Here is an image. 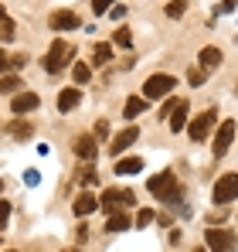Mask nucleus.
I'll return each instance as SVG.
<instances>
[{"label": "nucleus", "instance_id": "33", "mask_svg": "<svg viewBox=\"0 0 238 252\" xmlns=\"http://www.w3.org/2000/svg\"><path fill=\"white\" fill-rule=\"evenodd\" d=\"M235 92H238V85H235Z\"/></svg>", "mask_w": 238, "mask_h": 252}, {"label": "nucleus", "instance_id": "10", "mask_svg": "<svg viewBox=\"0 0 238 252\" xmlns=\"http://www.w3.org/2000/svg\"><path fill=\"white\" fill-rule=\"evenodd\" d=\"M10 109H14L17 116L34 113V109H38V95H34V92H17V95L10 99Z\"/></svg>", "mask_w": 238, "mask_h": 252}, {"label": "nucleus", "instance_id": "27", "mask_svg": "<svg viewBox=\"0 0 238 252\" xmlns=\"http://www.w3.org/2000/svg\"><path fill=\"white\" fill-rule=\"evenodd\" d=\"M109 7H113V0H95V3H92V10H95L99 17H102V14H106Z\"/></svg>", "mask_w": 238, "mask_h": 252}, {"label": "nucleus", "instance_id": "19", "mask_svg": "<svg viewBox=\"0 0 238 252\" xmlns=\"http://www.w3.org/2000/svg\"><path fill=\"white\" fill-rule=\"evenodd\" d=\"M92 58H95V65H106V62H113V44H95L92 48Z\"/></svg>", "mask_w": 238, "mask_h": 252}, {"label": "nucleus", "instance_id": "30", "mask_svg": "<svg viewBox=\"0 0 238 252\" xmlns=\"http://www.w3.org/2000/svg\"><path fill=\"white\" fill-rule=\"evenodd\" d=\"M232 10H235V0H221L218 3V14H232Z\"/></svg>", "mask_w": 238, "mask_h": 252}, {"label": "nucleus", "instance_id": "12", "mask_svg": "<svg viewBox=\"0 0 238 252\" xmlns=\"http://www.w3.org/2000/svg\"><path fill=\"white\" fill-rule=\"evenodd\" d=\"M51 28H55V31H75V28H79V14H72V10H55V14H51Z\"/></svg>", "mask_w": 238, "mask_h": 252}, {"label": "nucleus", "instance_id": "15", "mask_svg": "<svg viewBox=\"0 0 238 252\" xmlns=\"http://www.w3.org/2000/svg\"><path fill=\"white\" fill-rule=\"evenodd\" d=\"M184 126H187V99H180L177 109L170 113V129H174V133H180Z\"/></svg>", "mask_w": 238, "mask_h": 252}, {"label": "nucleus", "instance_id": "21", "mask_svg": "<svg viewBox=\"0 0 238 252\" xmlns=\"http://www.w3.org/2000/svg\"><path fill=\"white\" fill-rule=\"evenodd\" d=\"M184 10H187V0H170L167 3V17H174V21L184 17Z\"/></svg>", "mask_w": 238, "mask_h": 252}, {"label": "nucleus", "instance_id": "2", "mask_svg": "<svg viewBox=\"0 0 238 252\" xmlns=\"http://www.w3.org/2000/svg\"><path fill=\"white\" fill-rule=\"evenodd\" d=\"M72 58H75V48H72V44H68V41H55L51 48H48V55H44V62H41V65H44V72H48V75H58V72H65V68H68V62H72Z\"/></svg>", "mask_w": 238, "mask_h": 252}, {"label": "nucleus", "instance_id": "9", "mask_svg": "<svg viewBox=\"0 0 238 252\" xmlns=\"http://www.w3.org/2000/svg\"><path fill=\"white\" fill-rule=\"evenodd\" d=\"M136 136H140V129H136V126H126L122 133H116V136H113L109 154H122V150H129V147L136 143Z\"/></svg>", "mask_w": 238, "mask_h": 252}, {"label": "nucleus", "instance_id": "16", "mask_svg": "<svg viewBox=\"0 0 238 252\" xmlns=\"http://www.w3.org/2000/svg\"><path fill=\"white\" fill-rule=\"evenodd\" d=\"M79 99H82L79 89H65V92L58 95V109H61V113H68V109H75V106H79Z\"/></svg>", "mask_w": 238, "mask_h": 252}, {"label": "nucleus", "instance_id": "13", "mask_svg": "<svg viewBox=\"0 0 238 252\" xmlns=\"http://www.w3.org/2000/svg\"><path fill=\"white\" fill-rule=\"evenodd\" d=\"M99 205H102V201H99L95 194H89V191H85V194H79V198H75V215H82V218H85V215H92Z\"/></svg>", "mask_w": 238, "mask_h": 252}, {"label": "nucleus", "instance_id": "1", "mask_svg": "<svg viewBox=\"0 0 238 252\" xmlns=\"http://www.w3.org/2000/svg\"><path fill=\"white\" fill-rule=\"evenodd\" d=\"M147 188H150V194H157L163 205H177L180 201V181H177L174 170H160L157 177L147 181Z\"/></svg>", "mask_w": 238, "mask_h": 252}, {"label": "nucleus", "instance_id": "25", "mask_svg": "<svg viewBox=\"0 0 238 252\" xmlns=\"http://www.w3.org/2000/svg\"><path fill=\"white\" fill-rule=\"evenodd\" d=\"M0 38H3V41H14V21H10L7 14H3V34H0Z\"/></svg>", "mask_w": 238, "mask_h": 252}, {"label": "nucleus", "instance_id": "14", "mask_svg": "<svg viewBox=\"0 0 238 252\" xmlns=\"http://www.w3.org/2000/svg\"><path fill=\"white\" fill-rule=\"evenodd\" d=\"M198 62H201V68H204V72H211V68H218V65H221V51H218V48H201Z\"/></svg>", "mask_w": 238, "mask_h": 252}, {"label": "nucleus", "instance_id": "23", "mask_svg": "<svg viewBox=\"0 0 238 252\" xmlns=\"http://www.w3.org/2000/svg\"><path fill=\"white\" fill-rule=\"evenodd\" d=\"M109 232H122V228H129V218L126 215H109V225H106Z\"/></svg>", "mask_w": 238, "mask_h": 252}, {"label": "nucleus", "instance_id": "8", "mask_svg": "<svg viewBox=\"0 0 238 252\" xmlns=\"http://www.w3.org/2000/svg\"><path fill=\"white\" fill-rule=\"evenodd\" d=\"M232 140H235V120H225V123L218 126V133H214V143H211L214 157H225L228 147H232Z\"/></svg>", "mask_w": 238, "mask_h": 252}, {"label": "nucleus", "instance_id": "28", "mask_svg": "<svg viewBox=\"0 0 238 252\" xmlns=\"http://www.w3.org/2000/svg\"><path fill=\"white\" fill-rule=\"evenodd\" d=\"M136 221H140V225H150V221H153V211H150V208H143L140 215H136Z\"/></svg>", "mask_w": 238, "mask_h": 252}, {"label": "nucleus", "instance_id": "24", "mask_svg": "<svg viewBox=\"0 0 238 252\" xmlns=\"http://www.w3.org/2000/svg\"><path fill=\"white\" fill-rule=\"evenodd\" d=\"M113 41H116L119 48H133V31H129V28H119V31H116V38H113Z\"/></svg>", "mask_w": 238, "mask_h": 252}, {"label": "nucleus", "instance_id": "6", "mask_svg": "<svg viewBox=\"0 0 238 252\" xmlns=\"http://www.w3.org/2000/svg\"><path fill=\"white\" fill-rule=\"evenodd\" d=\"M214 116H218L214 109H204L201 116H194V123L187 126V136H191L194 143H204V140H208V133H211V126H214Z\"/></svg>", "mask_w": 238, "mask_h": 252}, {"label": "nucleus", "instance_id": "26", "mask_svg": "<svg viewBox=\"0 0 238 252\" xmlns=\"http://www.w3.org/2000/svg\"><path fill=\"white\" fill-rule=\"evenodd\" d=\"M14 89H21V82H17L10 72H7V75H3V92H14Z\"/></svg>", "mask_w": 238, "mask_h": 252}, {"label": "nucleus", "instance_id": "34", "mask_svg": "<svg viewBox=\"0 0 238 252\" xmlns=\"http://www.w3.org/2000/svg\"><path fill=\"white\" fill-rule=\"evenodd\" d=\"M7 252H10V249H7Z\"/></svg>", "mask_w": 238, "mask_h": 252}, {"label": "nucleus", "instance_id": "5", "mask_svg": "<svg viewBox=\"0 0 238 252\" xmlns=\"http://www.w3.org/2000/svg\"><path fill=\"white\" fill-rule=\"evenodd\" d=\"M174 85H177L174 75H150V79L143 82V95H147V99H163V95L174 92Z\"/></svg>", "mask_w": 238, "mask_h": 252}, {"label": "nucleus", "instance_id": "4", "mask_svg": "<svg viewBox=\"0 0 238 252\" xmlns=\"http://www.w3.org/2000/svg\"><path fill=\"white\" fill-rule=\"evenodd\" d=\"M204 242H208L211 252H235V232H228V228H208Z\"/></svg>", "mask_w": 238, "mask_h": 252}, {"label": "nucleus", "instance_id": "20", "mask_svg": "<svg viewBox=\"0 0 238 252\" xmlns=\"http://www.w3.org/2000/svg\"><path fill=\"white\" fill-rule=\"evenodd\" d=\"M7 133H10V136H17V140H28V136L34 133V126H31V123H21V120H17V123L7 126Z\"/></svg>", "mask_w": 238, "mask_h": 252}, {"label": "nucleus", "instance_id": "22", "mask_svg": "<svg viewBox=\"0 0 238 252\" xmlns=\"http://www.w3.org/2000/svg\"><path fill=\"white\" fill-rule=\"evenodd\" d=\"M72 75H75V85H85L89 82V79H92V68H89V65H75V68H72Z\"/></svg>", "mask_w": 238, "mask_h": 252}, {"label": "nucleus", "instance_id": "31", "mask_svg": "<svg viewBox=\"0 0 238 252\" xmlns=\"http://www.w3.org/2000/svg\"><path fill=\"white\" fill-rule=\"evenodd\" d=\"M187 79H191V82H194V85H201V82H204V68H194V72H191Z\"/></svg>", "mask_w": 238, "mask_h": 252}, {"label": "nucleus", "instance_id": "17", "mask_svg": "<svg viewBox=\"0 0 238 252\" xmlns=\"http://www.w3.org/2000/svg\"><path fill=\"white\" fill-rule=\"evenodd\" d=\"M140 170H143V160H140V157H126V160H119V164H116V174H122V177L140 174Z\"/></svg>", "mask_w": 238, "mask_h": 252}, {"label": "nucleus", "instance_id": "18", "mask_svg": "<svg viewBox=\"0 0 238 252\" xmlns=\"http://www.w3.org/2000/svg\"><path fill=\"white\" fill-rule=\"evenodd\" d=\"M147 102H150L147 95H136V99H129V102H126V120H133V116H140V113L147 109Z\"/></svg>", "mask_w": 238, "mask_h": 252}, {"label": "nucleus", "instance_id": "11", "mask_svg": "<svg viewBox=\"0 0 238 252\" xmlns=\"http://www.w3.org/2000/svg\"><path fill=\"white\" fill-rule=\"evenodd\" d=\"M75 154H79L82 160H95V157H99V143H95V136L82 133L79 140H75Z\"/></svg>", "mask_w": 238, "mask_h": 252}, {"label": "nucleus", "instance_id": "29", "mask_svg": "<svg viewBox=\"0 0 238 252\" xmlns=\"http://www.w3.org/2000/svg\"><path fill=\"white\" fill-rule=\"evenodd\" d=\"M82 181H85V184H95V181H99V177H95V167H85V170H82Z\"/></svg>", "mask_w": 238, "mask_h": 252}, {"label": "nucleus", "instance_id": "3", "mask_svg": "<svg viewBox=\"0 0 238 252\" xmlns=\"http://www.w3.org/2000/svg\"><path fill=\"white\" fill-rule=\"evenodd\" d=\"M102 208H106V215H122L126 208H133V191H126V188H106Z\"/></svg>", "mask_w": 238, "mask_h": 252}, {"label": "nucleus", "instance_id": "32", "mask_svg": "<svg viewBox=\"0 0 238 252\" xmlns=\"http://www.w3.org/2000/svg\"><path fill=\"white\" fill-rule=\"evenodd\" d=\"M194 252H204V249H194Z\"/></svg>", "mask_w": 238, "mask_h": 252}, {"label": "nucleus", "instance_id": "7", "mask_svg": "<svg viewBox=\"0 0 238 252\" xmlns=\"http://www.w3.org/2000/svg\"><path fill=\"white\" fill-rule=\"evenodd\" d=\"M232 198H238V174H225V177L214 181V201L228 205Z\"/></svg>", "mask_w": 238, "mask_h": 252}]
</instances>
